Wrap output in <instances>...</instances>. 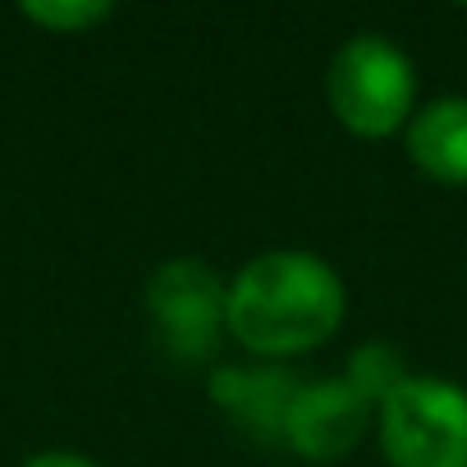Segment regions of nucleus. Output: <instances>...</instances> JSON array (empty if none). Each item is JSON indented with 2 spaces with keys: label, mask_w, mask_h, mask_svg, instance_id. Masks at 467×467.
Listing matches in <instances>:
<instances>
[{
  "label": "nucleus",
  "mask_w": 467,
  "mask_h": 467,
  "mask_svg": "<svg viewBox=\"0 0 467 467\" xmlns=\"http://www.w3.org/2000/svg\"><path fill=\"white\" fill-rule=\"evenodd\" d=\"M344 303V280L330 262L275 248L229 280V335L257 358H294L339 330Z\"/></svg>",
  "instance_id": "obj_1"
},
{
  "label": "nucleus",
  "mask_w": 467,
  "mask_h": 467,
  "mask_svg": "<svg viewBox=\"0 0 467 467\" xmlns=\"http://www.w3.org/2000/svg\"><path fill=\"white\" fill-rule=\"evenodd\" d=\"M326 101L358 138H389L417 110L412 60L380 33L348 37L326 69Z\"/></svg>",
  "instance_id": "obj_2"
},
{
  "label": "nucleus",
  "mask_w": 467,
  "mask_h": 467,
  "mask_svg": "<svg viewBox=\"0 0 467 467\" xmlns=\"http://www.w3.org/2000/svg\"><path fill=\"white\" fill-rule=\"evenodd\" d=\"M376 435L389 467H467V389L408 376L376 408Z\"/></svg>",
  "instance_id": "obj_3"
},
{
  "label": "nucleus",
  "mask_w": 467,
  "mask_h": 467,
  "mask_svg": "<svg viewBox=\"0 0 467 467\" xmlns=\"http://www.w3.org/2000/svg\"><path fill=\"white\" fill-rule=\"evenodd\" d=\"M147 317L170 358L206 362L229 330V285L202 257H174L147 285Z\"/></svg>",
  "instance_id": "obj_4"
},
{
  "label": "nucleus",
  "mask_w": 467,
  "mask_h": 467,
  "mask_svg": "<svg viewBox=\"0 0 467 467\" xmlns=\"http://www.w3.org/2000/svg\"><path fill=\"white\" fill-rule=\"evenodd\" d=\"M371 417H376V408L348 380L303 385L285 417V444L312 462H330V458H344L362 440Z\"/></svg>",
  "instance_id": "obj_5"
},
{
  "label": "nucleus",
  "mask_w": 467,
  "mask_h": 467,
  "mask_svg": "<svg viewBox=\"0 0 467 467\" xmlns=\"http://www.w3.org/2000/svg\"><path fill=\"white\" fill-rule=\"evenodd\" d=\"M303 385L285 367H220L211 371L215 408L257 444H285V417Z\"/></svg>",
  "instance_id": "obj_6"
},
{
  "label": "nucleus",
  "mask_w": 467,
  "mask_h": 467,
  "mask_svg": "<svg viewBox=\"0 0 467 467\" xmlns=\"http://www.w3.org/2000/svg\"><path fill=\"white\" fill-rule=\"evenodd\" d=\"M412 165L449 188L467 183V97H440L421 106L408 124Z\"/></svg>",
  "instance_id": "obj_7"
},
{
  "label": "nucleus",
  "mask_w": 467,
  "mask_h": 467,
  "mask_svg": "<svg viewBox=\"0 0 467 467\" xmlns=\"http://www.w3.org/2000/svg\"><path fill=\"white\" fill-rule=\"evenodd\" d=\"M371 408H380L399 385H408V371H403V353H394L389 344H362L348 353V376H344Z\"/></svg>",
  "instance_id": "obj_8"
},
{
  "label": "nucleus",
  "mask_w": 467,
  "mask_h": 467,
  "mask_svg": "<svg viewBox=\"0 0 467 467\" xmlns=\"http://www.w3.org/2000/svg\"><path fill=\"white\" fill-rule=\"evenodd\" d=\"M24 15L56 33H83V28L110 19V5L106 0H28Z\"/></svg>",
  "instance_id": "obj_9"
},
{
  "label": "nucleus",
  "mask_w": 467,
  "mask_h": 467,
  "mask_svg": "<svg viewBox=\"0 0 467 467\" xmlns=\"http://www.w3.org/2000/svg\"><path fill=\"white\" fill-rule=\"evenodd\" d=\"M24 467H97V462L92 458H78V453H42V458H33Z\"/></svg>",
  "instance_id": "obj_10"
}]
</instances>
